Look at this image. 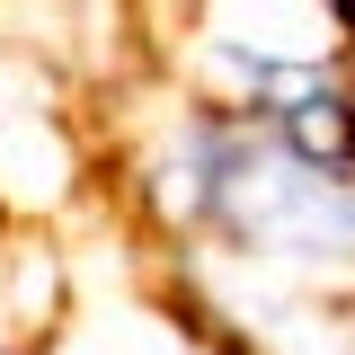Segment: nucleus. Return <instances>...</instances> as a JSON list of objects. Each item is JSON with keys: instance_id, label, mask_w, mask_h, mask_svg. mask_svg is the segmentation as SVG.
Returning <instances> with one entry per match:
<instances>
[{"instance_id": "nucleus-1", "label": "nucleus", "mask_w": 355, "mask_h": 355, "mask_svg": "<svg viewBox=\"0 0 355 355\" xmlns=\"http://www.w3.org/2000/svg\"><path fill=\"white\" fill-rule=\"evenodd\" d=\"M347 9H355V0H347Z\"/></svg>"}]
</instances>
